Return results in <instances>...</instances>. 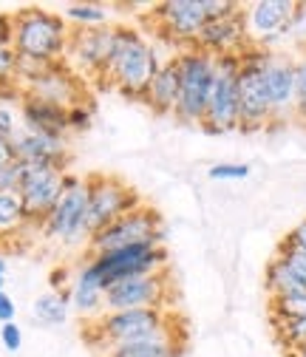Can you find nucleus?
<instances>
[{
	"mask_svg": "<svg viewBox=\"0 0 306 357\" xmlns=\"http://www.w3.org/2000/svg\"><path fill=\"white\" fill-rule=\"evenodd\" d=\"M281 244H286V247H292V250H298V252L306 255V218L298 221V225L281 238Z\"/></svg>",
	"mask_w": 306,
	"mask_h": 357,
	"instance_id": "nucleus-38",
	"label": "nucleus"
},
{
	"mask_svg": "<svg viewBox=\"0 0 306 357\" xmlns=\"http://www.w3.org/2000/svg\"><path fill=\"white\" fill-rule=\"evenodd\" d=\"M105 357H188V335H185V326L176 324L159 337L114 346L105 351Z\"/></svg>",
	"mask_w": 306,
	"mask_h": 357,
	"instance_id": "nucleus-23",
	"label": "nucleus"
},
{
	"mask_svg": "<svg viewBox=\"0 0 306 357\" xmlns=\"http://www.w3.org/2000/svg\"><path fill=\"white\" fill-rule=\"evenodd\" d=\"M275 255H278V258L289 266V270L306 284V255H303V252H298V250H292V247H286V244H278Z\"/></svg>",
	"mask_w": 306,
	"mask_h": 357,
	"instance_id": "nucleus-34",
	"label": "nucleus"
},
{
	"mask_svg": "<svg viewBox=\"0 0 306 357\" xmlns=\"http://www.w3.org/2000/svg\"><path fill=\"white\" fill-rule=\"evenodd\" d=\"M165 238H167V230H165L162 215L153 207L142 204L139 210L125 213L122 218L111 221L108 227L94 233L89 241V250L91 255H102V252H114V250L134 247V244H162Z\"/></svg>",
	"mask_w": 306,
	"mask_h": 357,
	"instance_id": "nucleus-8",
	"label": "nucleus"
},
{
	"mask_svg": "<svg viewBox=\"0 0 306 357\" xmlns=\"http://www.w3.org/2000/svg\"><path fill=\"white\" fill-rule=\"evenodd\" d=\"M298 3L295 0H255L244 6L250 43L264 52H275L278 43L289 40Z\"/></svg>",
	"mask_w": 306,
	"mask_h": 357,
	"instance_id": "nucleus-14",
	"label": "nucleus"
},
{
	"mask_svg": "<svg viewBox=\"0 0 306 357\" xmlns=\"http://www.w3.org/2000/svg\"><path fill=\"white\" fill-rule=\"evenodd\" d=\"M71 40V26L63 20V15L49 9H23L15 15V43L12 49L23 60L34 63H63Z\"/></svg>",
	"mask_w": 306,
	"mask_h": 357,
	"instance_id": "nucleus-3",
	"label": "nucleus"
},
{
	"mask_svg": "<svg viewBox=\"0 0 306 357\" xmlns=\"http://www.w3.org/2000/svg\"><path fill=\"white\" fill-rule=\"evenodd\" d=\"M295 122L306 128V49L295 57Z\"/></svg>",
	"mask_w": 306,
	"mask_h": 357,
	"instance_id": "nucleus-30",
	"label": "nucleus"
},
{
	"mask_svg": "<svg viewBox=\"0 0 306 357\" xmlns=\"http://www.w3.org/2000/svg\"><path fill=\"white\" fill-rule=\"evenodd\" d=\"M264 287L270 292V298H292V295H306V284L289 270V266L273 255V261L264 270Z\"/></svg>",
	"mask_w": 306,
	"mask_h": 357,
	"instance_id": "nucleus-25",
	"label": "nucleus"
},
{
	"mask_svg": "<svg viewBox=\"0 0 306 357\" xmlns=\"http://www.w3.org/2000/svg\"><path fill=\"white\" fill-rule=\"evenodd\" d=\"M63 20L71 29H100V26H111V12L100 3H68L63 9Z\"/></svg>",
	"mask_w": 306,
	"mask_h": 357,
	"instance_id": "nucleus-26",
	"label": "nucleus"
},
{
	"mask_svg": "<svg viewBox=\"0 0 306 357\" xmlns=\"http://www.w3.org/2000/svg\"><path fill=\"white\" fill-rule=\"evenodd\" d=\"M82 264L102 284V289H108L128 278L153 275V273L167 270V250L162 244H134V247H122V250L102 252V255H89V258H82Z\"/></svg>",
	"mask_w": 306,
	"mask_h": 357,
	"instance_id": "nucleus-7",
	"label": "nucleus"
},
{
	"mask_svg": "<svg viewBox=\"0 0 306 357\" xmlns=\"http://www.w3.org/2000/svg\"><path fill=\"white\" fill-rule=\"evenodd\" d=\"M250 31H247V20H244V6L233 15L207 20V26L199 31L193 49L213 54V57H230V54H241L244 49H250Z\"/></svg>",
	"mask_w": 306,
	"mask_h": 357,
	"instance_id": "nucleus-18",
	"label": "nucleus"
},
{
	"mask_svg": "<svg viewBox=\"0 0 306 357\" xmlns=\"http://www.w3.org/2000/svg\"><path fill=\"white\" fill-rule=\"evenodd\" d=\"M17 85V54L12 46H0V91H9Z\"/></svg>",
	"mask_w": 306,
	"mask_h": 357,
	"instance_id": "nucleus-32",
	"label": "nucleus"
},
{
	"mask_svg": "<svg viewBox=\"0 0 306 357\" xmlns=\"http://www.w3.org/2000/svg\"><path fill=\"white\" fill-rule=\"evenodd\" d=\"M6 266H9V264H6L3 252H0V278H6Z\"/></svg>",
	"mask_w": 306,
	"mask_h": 357,
	"instance_id": "nucleus-43",
	"label": "nucleus"
},
{
	"mask_svg": "<svg viewBox=\"0 0 306 357\" xmlns=\"http://www.w3.org/2000/svg\"><path fill=\"white\" fill-rule=\"evenodd\" d=\"M20 91L37 100H46L63 108L89 102V82L79 79L66 63H54L49 68H43L37 77H31L29 82L20 85Z\"/></svg>",
	"mask_w": 306,
	"mask_h": 357,
	"instance_id": "nucleus-16",
	"label": "nucleus"
},
{
	"mask_svg": "<svg viewBox=\"0 0 306 357\" xmlns=\"http://www.w3.org/2000/svg\"><path fill=\"white\" fill-rule=\"evenodd\" d=\"M273 326H275V337L284 346V351H292L306 343V315L289 318V321H273Z\"/></svg>",
	"mask_w": 306,
	"mask_h": 357,
	"instance_id": "nucleus-28",
	"label": "nucleus"
},
{
	"mask_svg": "<svg viewBox=\"0 0 306 357\" xmlns=\"http://www.w3.org/2000/svg\"><path fill=\"white\" fill-rule=\"evenodd\" d=\"M264 88H267V100L273 108V125H286L295 119V57L270 52L267 66H264Z\"/></svg>",
	"mask_w": 306,
	"mask_h": 357,
	"instance_id": "nucleus-17",
	"label": "nucleus"
},
{
	"mask_svg": "<svg viewBox=\"0 0 306 357\" xmlns=\"http://www.w3.org/2000/svg\"><path fill=\"white\" fill-rule=\"evenodd\" d=\"M182 324L170 309H125V312H105L97 321H89L82 329V340L94 349H114L125 343H139L159 337Z\"/></svg>",
	"mask_w": 306,
	"mask_h": 357,
	"instance_id": "nucleus-2",
	"label": "nucleus"
},
{
	"mask_svg": "<svg viewBox=\"0 0 306 357\" xmlns=\"http://www.w3.org/2000/svg\"><path fill=\"white\" fill-rule=\"evenodd\" d=\"M270 315H273V321H289V318L306 315V295L270 298Z\"/></svg>",
	"mask_w": 306,
	"mask_h": 357,
	"instance_id": "nucleus-29",
	"label": "nucleus"
},
{
	"mask_svg": "<svg viewBox=\"0 0 306 357\" xmlns=\"http://www.w3.org/2000/svg\"><path fill=\"white\" fill-rule=\"evenodd\" d=\"M0 343H3V349L6 351H20L23 349V329L12 321V324H3V326H0Z\"/></svg>",
	"mask_w": 306,
	"mask_h": 357,
	"instance_id": "nucleus-36",
	"label": "nucleus"
},
{
	"mask_svg": "<svg viewBox=\"0 0 306 357\" xmlns=\"http://www.w3.org/2000/svg\"><path fill=\"white\" fill-rule=\"evenodd\" d=\"M3 287H6V278H0V292H6Z\"/></svg>",
	"mask_w": 306,
	"mask_h": 357,
	"instance_id": "nucleus-44",
	"label": "nucleus"
},
{
	"mask_svg": "<svg viewBox=\"0 0 306 357\" xmlns=\"http://www.w3.org/2000/svg\"><path fill=\"white\" fill-rule=\"evenodd\" d=\"M23 230V204L17 193H0V236Z\"/></svg>",
	"mask_w": 306,
	"mask_h": 357,
	"instance_id": "nucleus-27",
	"label": "nucleus"
},
{
	"mask_svg": "<svg viewBox=\"0 0 306 357\" xmlns=\"http://www.w3.org/2000/svg\"><path fill=\"white\" fill-rule=\"evenodd\" d=\"M15 145V156L17 162L23 165H49V167H57V170H68V145L66 139H57V137H46V133H31L26 128L17 130V137L12 139Z\"/></svg>",
	"mask_w": 306,
	"mask_h": 357,
	"instance_id": "nucleus-19",
	"label": "nucleus"
},
{
	"mask_svg": "<svg viewBox=\"0 0 306 357\" xmlns=\"http://www.w3.org/2000/svg\"><path fill=\"white\" fill-rule=\"evenodd\" d=\"M23 176V162H12L6 167H0V193H17Z\"/></svg>",
	"mask_w": 306,
	"mask_h": 357,
	"instance_id": "nucleus-35",
	"label": "nucleus"
},
{
	"mask_svg": "<svg viewBox=\"0 0 306 357\" xmlns=\"http://www.w3.org/2000/svg\"><path fill=\"white\" fill-rule=\"evenodd\" d=\"M43 238H49L60 247H82L91 241L89 233V190L85 182L74 190H63L60 202L49 213L46 225H43Z\"/></svg>",
	"mask_w": 306,
	"mask_h": 357,
	"instance_id": "nucleus-12",
	"label": "nucleus"
},
{
	"mask_svg": "<svg viewBox=\"0 0 306 357\" xmlns=\"http://www.w3.org/2000/svg\"><path fill=\"white\" fill-rule=\"evenodd\" d=\"M250 173H252V167L244 162H218L207 170V176L213 182H244Z\"/></svg>",
	"mask_w": 306,
	"mask_h": 357,
	"instance_id": "nucleus-31",
	"label": "nucleus"
},
{
	"mask_svg": "<svg viewBox=\"0 0 306 357\" xmlns=\"http://www.w3.org/2000/svg\"><path fill=\"white\" fill-rule=\"evenodd\" d=\"M176 102H179V63H176V54H170L165 57L162 68L153 74L142 97V105H148L159 116H173Z\"/></svg>",
	"mask_w": 306,
	"mask_h": 357,
	"instance_id": "nucleus-22",
	"label": "nucleus"
},
{
	"mask_svg": "<svg viewBox=\"0 0 306 357\" xmlns=\"http://www.w3.org/2000/svg\"><path fill=\"white\" fill-rule=\"evenodd\" d=\"M270 52L250 46L238 54V130L255 133L273 125V108L264 88V66Z\"/></svg>",
	"mask_w": 306,
	"mask_h": 357,
	"instance_id": "nucleus-5",
	"label": "nucleus"
},
{
	"mask_svg": "<svg viewBox=\"0 0 306 357\" xmlns=\"http://www.w3.org/2000/svg\"><path fill=\"white\" fill-rule=\"evenodd\" d=\"M94 125V108L89 102H79V105H71L68 108V130L74 133H82Z\"/></svg>",
	"mask_w": 306,
	"mask_h": 357,
	"instance_id": "nucleus-33",
	"label": "nucleus"
},
{
	"mask_svg": "<svg viewBox=\"0 0 306 357\" xmlns=\"http://www.w3.org/2000/svg\"><path fill=\"white\" fill-rule=\"evenodd\" d=\"M68 289H52V292H43L40 298H34L31 303V321L40 326H63L68 321Z\"/></svg>",
	"mask_w": 306,
	"mask_h": 357,
	"instance_id": "nucleus-24",
	"label": "nucleus"
},
{
	"mask_svg": "<svg viewBox=\"0 0 306 357\" xmlns=\"http://www.w3.org/2000/svg\"><path fill=\"white\" fill-rule=\"evenodd\" d=\"M286 357H306V343L298 346V349H292V351H286Z\"/></svg>",
	"mask_w": 306,
	"mask_h": 357,
	"instance_id": "nucleus-42",
	"label": "nucleus"
},
{
	"mask_svg": "<svg viewBox=\"0 0 306 357\" xmlns=\"http://www.w3.org/2000/svg\"><path fill=\"white\" fill-rule=\"evenodd\" d=\"M17 114L9 105H0V137L3 139H15L17 137Z\"/></svg>",
	"mask_w": 306,
	"mask_h": 357,
	"instance_id": "nucleus-37",
	"label": "nucleus"
},
{
	"mask_svg": "<svg viewBox=\"0 0 306 357\" xmlns=\"http://www.w3.org/2000/svg\"><path fill=\"white\" fill-rule=\"evenodd\" d=\"M179 63V102L173 119L182 125H201L215 79V57L199 49H185L176 54Z\"/></svg>",
	"mask_w": 306,
	"mask_h": 357,
	"instance_id": "nucleus-6",
	"label": "nucleus"
},
{
	"mask_svg": "<svg viewBox=\"0 0 306 357\" xmlns=\"http://www.w3.org/2000/svg\"><path fill=\"white\" fill-rule=\"evenodd\" d=\"M20 128H26L31 133H46V137L66 139L68 137V108L23 94V100H20Z\"/></svg>",
	"mask_w": 306,
	"mask_h": 357,
	"instance_id": "nucleus-20",
	"label": "nucleus"
},
{
	"mask_svg": "<svg viewBox=\"0 0 306 357\" xmlns=\"http://www.w3.org/2000/svg\"><path fill=\"white\" fill-rule=\"evenodd\" d=\"M17 318V303L12 301V295L0 292V326L3 324H12Z\"/></svg>",
	"mask_w": 306,
	"mask_h": 357,
	"instance_id": "nucleus-40",
	"label": "nucleus"
},
{
	"mask_svg": "<svg viewBox=\"0 0 306 357\" xmlns=\"http://www.w3.org/2000/svg\"><path fill=\"white\" fill-rule=\"evenodd\" d=\"M63 196V170L49 165H23L17 199L23 204V227L43 230L49 213Z\"/></svg>",
	"mask_w": 306,
	"mask_h": 357,
	"instance_id": "nucleus-10",
	"label": "nucleus"
},
{
	"mask_svg": "<svg viewBox=\"0 0 306 357\" xmlns=\"http://www.w3.org/2000/svg\"><path fill=\"white\" fill-rule=\"evenodd\" d=\"M85 190H89V233H100L111 221L122 218L125 213L139 210L145 202L142 196L125 185L116 176H89L85 178Z\"/></svg>",
	"mask_w": 306,
	"mask_h": 357,
	"instance_id": "nucleus-11",
	"label": "nucleus"
},
{
	"mask_svg": "<svg viewBox=\"0 0 306 357\" xmlns=\"http://www.w3.org/2000/svg\"><path fill=\"white\" fill-rule=\"evenodd\" d=\"M162 63H165V57L159 54L156 43H151L134 26L116 23L114 26V49H111L100 88H114L122 97L142 102L148 85H151L153 74L162 68Z\"/></svg>",
	"mask_w": 306,
	"mask_h": 357,
	"instance_id": "nucleus-1",
	"label": "nucleus"
},
{
	"mask_svg": "<svg viewBox=\"0 0 306 357\" xmlns=\"http://www.w3.org/2000/svg\"><path fill=\"white\" fill-rule=\"evenodd\" d=\"M114 49V23L100 29H71L66 66L85 82H102L108 57Z\"/></svg>",
	"mask_w": 306,
	"mask_h": 357,
	"instance_id": "nucleus-13",
	"label": "nucleus"
},
{
	"mask_svg": "<svg viewBox=\"0 0 306 357\" xmlns=\"http://www.w3.org/2000/svg\"><path fill=\"white\" fill-rule=\"evenodd\" d=\"M238 66L236 54L215 57V79L207 102V114L201 119V130L210 137H224V133L238 130Z\"/></svg>",
	"mask_w": 306,
	"mask_h": 357,
	"instance_id": "nucleus-9",
	"label": "nucleus"
},
{
	"mask_svg": "<svg viewBox=\"0 0 306 357\" xmlns=\"http://www.w3.org/2000/svg\"><path fill=\"white\" fill-rule=\"evenodd\" d=\"M15 43V15L0 12V46H12Z\"/></svg>",
	"mask_w": 306,
	"mask_h": 357,
	"instance_id": "nucleus-39",
	"label": "nucleus"
},
{
	"mask_svg": "<svg viewBox=\"0 0 306 357\" xmlns=\"http://www.w3.org/2000/svg\"><path fill=\"white\" fill-rule=\"evenodd\" d=\"M68 303H71V309L77 312V315H82L85 321H97L100 315H105V289L89 273V266H85L82 261L74 266V273H71Z\"/></svg>",
	"mask_w": 306,
	"mask_h": 357,
	"instance_id": "nucleus-21",
	"label": "nucleus"
},
{
	"mask_svg": "<svg viewBox=\"0 0 306 357\" xmlns=\"http://www.w3.org/2000/svg\"><path fill=\"white\" fill-rule=\"evenodd\" d=\"M12 162H17V156H15V145H12V139H3V137H0V167H6V165H12Z\"/></svg>",
	"mask_w": 306,
	"mask_h": 357,
	"instance_id": "nucleus-41",
	"label": "nucleus"
},
{
	"mask_svg": "<svg viewBox=\"0 0 306 357\" xmlns=\"http://www.w3.org/2000/svg\"><path fill=\"white\" fill-rule=\"evenodd\" d=\"M207 20H210L207 0H162L145 15V23L151 26L153 37L170 49V54L193 49V43L199 31L207 26Z\"/></svg>",
	"mask_w": 306,
	"mask_h": 357,
	"instance_id": "nucleus-4",
	"label": "nucleus"
},
{
	"mask_svg": "<svg viewBox=\"0 0 306 357\" xmlns=\"http://www.w3.org/2000/svg\"><path fill=\"white\" fill-rule=\"evenodd\" d=\"M170 273H153L128 278L105 289V312H125V309H167L170 306Z\"/></svg>",
	"mask_w": 306,
	"mask_h": 357,
	"instance_id": "nucleus-15",
	"label": "nucleus"
}]
</instances>
